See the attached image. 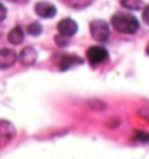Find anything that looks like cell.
<instances>
[{
	"label": "cell",
	"instance_id": "cell-1",
	"mask_svg": "<svg viewBox=\"0 0 149 159\" xmlns=\"http://www.w3.org/2000/svg\"><path fill=\"white\" fill-rule=\"evenodd\" d=\"M112 26L115 30L122 34H135L140 28L138 18L130 13L118 12L111 18Z\"/></svg>",
	"mask_w": 149,
	"mask_h": 159
},
{
	"label": "cell",
	"instance_id": "cell-2",
	"mask_svg": "<svg viewBox=\"0 0 149 159\" xmlns=\"http://www.w3.org/2000/svg\"><path fill=\"white\" fill-rule=\"evenodd\" d=\"M109 27L107 22L101 19H96L90 22V34L91 36L98 41V42H105L109 38Z\"/></svg>",
	"mask_w": 149,
	"mask_h": 159
},
{
	"label": "cell",
	"instance_id": "cell-3",
	"mask_svg": "<svg viewBox=\"0 0 149 159\" xmlns=\"http://www.w3.org/2000/svg\"><path fill=\"white\" fill-rule=\"evenodd\" d=\"M109 52L103 46H91V47H89V49L86 50V59L91 66L104 63L109 60Z\"/></svg>",
	"mask_w": 149,
	"mask_h": 159
},
{
	"label": "cell",
	"instance_id": "cell-4",
	"mask_svg": "<svg viewBox=\"0 0 149 159\" xmlns=\"http://www.w3.org/2000/svg\"><path fill=\"white\" fill-rule=\"evenodd\" d=\"M15 137V128L11 122L1 120L0 122V148L10 144Z\"/></svg>",
	"mask_w": 149,
	"mask_h": 159
},
{
	"label": "cell",
	"instance_id": "cell-5",
	"mask_svg": "<svg viewBox=\"0 0 149 159\" xmlns=\"http://www.w3.org/2000/svg\"><path fill=\"white\" fill-rule=\"evenodd\" d=\"M34 11L35 13L42 19H53L57 13L56 6L53 5L51 2H47V1L37 2L34 7Z\"/></svg>",
	"mask_w": 149,
	"mask_h": 159
},
{
	"label": "cell",
	"instance_id": "cell-6",
	"mask_svg": "<svg viewBox=\"0 0 149 159\" xmlns=\"http://www.w3.org/2000/svg\"><path fill=\"white\" fill-rule=\"evenodd\" d=\"M57 30L60 32V34L71 38V36L76 35V33L78 32V25L74 19L64 18L57 24Z\"/></svg>",
	"mask_w": 149,
	"mask_h": 159
},
{
	"label": "cell",
	"instance_id": "cell-7",
	"mask_svg": "<svg viewBox=\"0 0 149 159\" xmlns=\"http://www.w3.org/2000/svg\"><path fill=\"white\" fill-rule=\"evenodd\" d=\"M18 54L13 49L10 48H2L0 49V69H8L16 63Z\"/></svg>",
	"mask_w": 149,
	"mask_h": 159
},
{
	"label": "cell",
	"instance_id": "cell-8",
	"mask_svg": "<svg viewBox=\"0 0 149 159\" xmlns=\"http://www.w3.org/2000/svg\"><path fill=\"white\" fill-rule=\"evenodd\" d=\"M19 60H20L21 65L26 66V67L33 66L35 62H36V60H37V52L35 50L34 47L27 46V47H25V48L20 52Z\"/></svg>",
	"mask_w": 149,
	"mask_h": 159
},
{
	"label": "cell",
	"instance_id": "cell-9",
	"mask_svg": "<svg viewBox=\"0 0 149 159\" xmlns=\"http://www.w3.org/2000/svg\"><path fill=\"white\" fill-rule=\"evenodd\" d=\"M84 63V60L79 57L78 55L74 54H65L61 57L60 61V69L62 71H66L69 70L71 67L74 66H80Z\"/></svg>",
	"mask_w": 149,
	"mask_h": 159
},
{
	"label": "cell",
	"instance_id": "cell-10",
	"mask_svg": "<svg viewBox=\"0 0 149 159\" xmlns=\"http://www.w3.org/2000/svg\"><path fill=\"white\" fill-rule=\"evenodd\" d=\"M7 39H8V41L12 45L19 46L22 43V41L25 39V33H23V30H22L20 26H15L10 30Z\"/></svg>",
	"mask_w": 149,
	"mask_h": 159
},
{
	"label": "cell",
	"instance_id": "cell-11",
	"mask_svg": "<svg viewBox=\"0 0 149 159\" xmlns=\"http://www.w3.org/2000/svg\"><path fill=\"white\" fill-rule=\"evenodd\" d=\"M64 5L69 6L71 8H74V10H83V8H86L87 6L91 5L92 0H61Z\"/></svg>",
	"mask_w": 149,
	"mask_h": 159
},
{
	"label": "cell",
	"instance_id": "cell-12",
	"mask_svg": "<svg viewBox=\"0 0 149 159\" xmlns=\"http://www.w3.org/2000/svg\"><path fill=\"white\" fill-rule=\"evenodd\" d=\"M120 4L129 11H140L143 6L142 0H120Z\"/></svg>",
	"mask_w": 149,
	"mask_h": 159
},
{
	"label": "cell",
	"instance_id": "cell-13",
	"mask_svg": "<svg viewBox=\"0 0 149 159\" xmlns=\"http://www.w3.org/2000/svg\"><path fill=\"white\" fill-rule=\"evenodd\" d=\"M27 32L30 35H33V36H39V35L42 34L43 27H42V25H41L40 22L34 21V22H30L29 25L27 26Z\"/></svg>",
	"mask_w": 149,
	"mask_h": 159
},
{
	"label": "cell",
	"instance_id": "cell-14",
	"mask_svg": "<svg viewBox=\"0 0 149 159\" xmlns=\"http://www.w3.org/2000/svg\"><path fill=\"white\" fill-rule=\"evenodd\" d=\"M54 40H55V43L58 46V47H65V46L69 45V39H68V36H64V35H62V34L56 35L54 38Z\"/></svg>",
	"mask_w": 149,
	"mask_h": 159
},
{
	"label": "cell",
	"instance_id": "cell-15",
	"mask_svg": "<svg viewBox=\"0 0 149 159\" xmlns=\"http://www.w3.org/2000/svg\"><path fill=\"white\" fill-rule=\"evenodd\" d=\"M134 138L138 139V140H141V142H148L149 134H144V132H141V131H136Z\"/></svg>",
	"mask_w": 149,
	"mask_h": 159
},
{
	"label": "cell",
	"instance_id": "cell-16",
	"mask_svg": "<svg viewBox=\"0 0 149 159\" xmlns=\"http://www.w3.org/2000/svg\"><path fill=\"white\" fill-rule=\"evenodd\" d=\"M142 20L146 25L149 26V5H147L142 11Z\"/></svg>",
	"mask_w": 149,
	"mask_h": 159
},
{
	"label": "cell",
	"instance_id": "cell-17",
	"mask_svg": "<svg viewBox=\"0 0 149 159\" xmlns=\"http://www.w3.org/2000/svg\"><path fill=\"white\" fill-rule=\"evenodd\" d=\"M138 114H139L141 117H143V118L149 120V108H141V109L138 111Z\"/></svg>",
	"mask_w": 149,
	"mask_h": 159
},
{
	"label": "cell",
	"instance_id": "cell-18",
	"mask_svg": "<svg viewBox=\"0 0 149 159\" xmlns=\"http://www.w3.org/2000/svg\"><path fill=\"white\" fill-rule=\"evenodd\" d=\"M6 15H7V8L5 7V5H2V4L0 2V22H1L2 20H5Z\"/></svg>",
	"mask_w": 149,
	"mask_h": 159
},
{
	"label": "cell",
	"instance_id": "cell-19",
	"mask_svg": "<svg viewBox=\"0 0 149 159\" xmlns=\"http://www.w3.org/2000/svg\"><path fill=\"white\" fill-rule=\"evenodd\" d=\"M146 54L149 56V43L147 45V47H146Z\"/></svg>",
	"mask_w": 149,
	"mask_h": 159
}]
</instances>
